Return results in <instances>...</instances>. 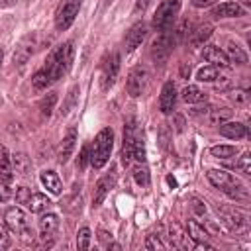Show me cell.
<instances>
[{
	"mask_svg": "<svg viewBox=\"0 0 251 251\" xmlns=\"http://www.w3.org/2000/svg\"><path fill=\"white\" fill-rule=\"evenodd\" d=\"M73 59H75V43L73 41H65L59 47H55L49 57L45 59L43 71L49 75V78L55 82L59 80L63 75L69 73V69L73 67Z\"/></svg>",
	"mask_w": 251,
	"mask_h": 251,
	"instance_id": "6da1fadb",
	"label": "cell"
},
{
	"mask_svg": "<svg viewBox=\"0 0 251 251\" xmlns=\"http://www.w3.org/2000/svg\"><path fill=\"white\" fill-rule=\"evenodd\" d=\"M133 161L145 163V145L139 133L135 120H129L124 127V147H122V163L129 167Z\"/></svg>",
	"mask_w": 251,
	"mask_h": 251,
	"instance_id": "7a4b0ae2",
	"label": "cell"
},
{
	"mask_svg": "<svg viewBox=\"0 0 251 251\" xmlns=\"http://www.w3.org/2000/svg\"><path fill=\"white\" fill-rule=\"evenodd\" d=\"M112 147H114V131L110 127L100 129L98 135L94 137V145L90 151V165L94 169H102L110 159Z\"/></svg>",
	"mask_w": 251,
	"mask_h": 251,
	"instance_id": "3957f363",
	"label": "cell"
},
{
	"mask_svg": "<svg viewBox=\"0 0 251 251\" xmlns=\"http://www.w3.org/2000/svg\"><path fill=\"white\" fill-rule=\"evenodd\" d=\"M6 226L24 241V243H31L33 241V231L29 227V220L25 216V212L22 208H8L4 214Z\"/></svg>",
	"mask_w": 251,
	"mask_h": 251,
	"instance_id": "277c9868",
	"label": "cell"
},
{
	"mask_svg": "<svg viewBox=\"0 0 251 251\" xmlns=\"http://www.w3.org/2000/svg\"><path fill=\"white\" fill-rule=\"evenodd\" d=\"M180 10V0H161L153 16V27L157 31H169Z\"/></svg>",
	"mask_w": 251,
	"mask_h": 251,
	"instance_id": "5b68a950",
	"label": "cell"
},
{
	"mask_svg": "<svg viewBox=\"0 0 251 251\" xmlns=\"http://www.w3.org/2000/svg\"><path fill=\"white\" fill-rule=\"evenodd\" d=\"M218 214L222 216V222L235 233H247L249 231V216L237 208H220Z\"/></svg>",
	"mask_w": 251,
	"mask_h": 251,
	"instance_id": "8992f818",
	"label": "cell"
},
{
	"mask_svg": "<svg viewBox=\"0 0 251 251\" xmlns=\"http://www.w3.org/2000/svg\"><path fill=\"white\" fill-rule=\"evenodd\" d=\"M78 10H80V0H63L57 6V12H55V25H57V29H61V31L69 29L73 25Z\"/></svg>",
	"mask_w": 251,
	"mask_h": 251,
	"instance_id": "52a82bcc",
	"label": "cell"
},
{
	"mask_svg": "<svg viewBox=\"0 0 251 251\" xmlns=\"http://www.w3.org/2000/svg\"><path fill=\"white\" fill-rule=\"evenodd\" d=\"M147 82H149V73H147V69H145V67H135V69H131L129 75H127L126 90H127L129 96L137 98V96H141V94L145 92Z\"/></svg>",
	"mask_w": 251,
	"mask_h": 251,
	"instance_id": "ba28073f",
	"label": "cell"
},
{
	"mask_svg": "<svg viewBox=\"0 0 251 251\" xmlns=\"http://www.w3.org/2000/svg\"><path fill=\"white\" fill-rule=\"evenodd\" d=\"M173 45H175V39H173L167 31H163V33L151 43V59H153L155 63L163 65V63L169 59V55H171V51H173Z\"/></svg>",
	"mask_w": 251,
	"mask_h": 251,
	"instance_id": "9c48e42d",
	"label": "cell"
},
{
	"mask_svg": "<svg viewBox=\"0 0 251 251\" xmlns=\"http://www.w3.org/2000/svg\"><path fill=\"white\" fill-rule=\"evenodd\" d=\"M118 73H120V55L118 53H110L104 63H102V73H100V82H102V88L108 90L116 78H118Z\"/></svg>",
	"mask_w": 251,
	"mask_h": 251,
	"instance_id": "30bf717a",
	"label": "cell"
},
{
	"mask_svg": "<svg viewBox=\"0 0 251 251\" xmlns=\"http://www.w3.org/2000/svg\"><path fill=\"white\" fill-rule=\"evenodd\" d=\"M114 184H116V171L112 169L110 173H106L104 176L98 178V182H96V186H94L92 204H94V206H100V204L104 202V198L108 196V192L114 188Z\"/></svg>",
	"mask_w": 251,
	"mask_h": 251,
	"instance_id": "8fae6325",
	"label": "cell"
},
{
	"mask_svg": "<svg viewBox=\"0 0 251 251\" xmlns=\"http://www.w3.org/2000/svg\"><path fill=\"white\" fill-rule=\"evenodd\" d=\"M176 106V88L171 80H167L161 88V96H159V108L163 114H171Z\"/></svg>",
	"mask_w": 251,
	"mask_h": 251,
	"instance_id": "7c38bea8",
	"label": "cell"
},
{
	"mask_svg": "<svg viewBox=\"0 0 251 251\" xmlns=\"http://www.w3.org/2000/svg\"><path fill=\"white\" fill-rule=\"evenodd\" d=\"M37 49H39V35H37V33L27 35V37L20 43V47H18V51H16V55H14V61L24 63V61H27Z\"/></svg>",
	"mask_w": 251,
	"mask_h": 251,
	"instance_id": "4fadbf2b",
	"label": "cell"
},
{
	"mask_svg": "<svg viewBox=\"0 0 251 251\" xmlns=\"http://www.w3.org/2000/svg\"><path fill=\"white\" fill-rule=\"evenodd\" d=\"M202 57H204L208 63H212L214 67H222V69L231 67V63H229L226 51H222L218 45H206L204 51H202Z\"/></svg>",
	"mask_w": 251,
	"mask_h": 251,
	"instance_id": "5bb4252c",
	"label": "cell"
},
{
	"mask_svg": "<svg viewBox=\"0 0 251 251\" xmlns=\"http://www.w3.org/2000/svg\"><path fill=\"white\" fill-rule=\"evenodd\" d=\"M145 35H147V27L143 22L131 25L127 35H126V51H135L141 45V41L145 39Z\"/></svg>",
	"mask_w": 251,
	"mask_h": 251,
	"instance_id": "9a60e30c",
	"label": "cell"
},
{
	"mask_svg": "<svg viewBox=\"0 0 251 251\" xmlns=\"http://www.w3.org/2000/svg\"><path fill=\"white\" fill-rule=\"evenodd\" d=\"M57 229H59V218L55 214H43L39 220V237L47 241V237L51 239Z\"/></svg>",
	"mask_w": 251,
	"mask_h": 251,
	"instance_id": "2e32d148",
	"label": "cell"
},
{
	"mask_svg": "<svg viewBox=\"0 0 251 251\" xmlns=\"http://www.w3.org/2000/svg\"><path fill=\"white\" fill-rule=\"evenodd\" d=\"M220 133L224 137H229V139H241V137H247V126L245 124H239V122H224L220 126Z\"/></svg>",
	"mask_w": 251,
	"mask_h": 251,
	"instance_id": "e0dca14e",
	"label": "cell"
},
{
	"mask_svg": "<svg viewBox=\"0 0 251 251\" xmlns=\"http://www.w3.org/2000/svg\"><path fill=\"white\" fill-rule=\"evenodd\" d=\"M75 145H76V129L71 127L67 131V135L63 137V141H61V149H59V161L61 163H67L71 159V155L75 151Z\"/></svg>",
	"mask_w": 251,
	"mask_h": 251,
	"instance_id": "ac0fdd59",
	"label": "cell"
},
{
	"mask_svg": "<svg viewBox=\"0 0 251 251\" xmlns=\"http://www.w3.org/2000/svg\"><path fill=\"white\" fill-rule=\"evenodd\" d=\"M233 116V112L229 108H208L204 114V120L210 126H222L224 122H229Z\"/></svg>",
	"mask_w": 251,
	"mask_h": 251,
	"instance_id": "d6986e66",
	"label": "cell"
},
{
	"mask_svg": "<svg viewBox=\"0 0 251 251\" xmlns=\"http://www.w3.org/2000/svg\"><path fill=\"white\" fill-rule=\"evenodd\" d=\"M214 16L216 18H239V16H245V10L237 2H224L214 8Z\"/></svg>",
	"mask_w": 251,
	"mask_h": 251,
	"instance_id": "ffe728a7",
	"label": "cell"
},
{
	"mask_svg": "<svg viewBox=\"0 0 251 251\" xmlns=\"http://www.w3.org/2000/svg\"><path fill=\"white\" fill-rule=\"evenodd\" d=\"M212 31H214V29H212L210 24H202V25H198V27H194V29L190 31V35H188V43H190L192 47H202L204 41L210 39Z\"/></svg>",
	"mask_w": 251,
	"mask_h": 251,
	"instance_id": "44dd1931",
	"label": "cell"
},
{
	"mask_svg": "<svg viewBox=\"0 0 251 251\" xmlns=\"http://www.w3.org/2000/svg\"><path fill=\"white\" fill-rule=\"evenodd\" d=\"M222 192L227 196V198H231V200H235V202H247L249 200V192H247V188L235 178L231 184H227L226 188H222Z\"/></svg>",
	"mask_w": 251,
	"mask_h": 251,
	"instance_id": "7402d4cb",
	"label": "cell"
},
{
	"mask_svg": "<svg viewBox=\"0 0 251 251\" xmlns=\"http://www.w3.org/2000/svg\"><path fill=\"white\" fill-rule=\"evenodd\" d=\"M14 178V169H12V157L4 145H0V180L12 182Z\"/></svg>",
	"mask_w": 251,
	"mask_h": 251,
	"instance_id": "603a6c76",
	"label": "cell"
},
{
	"mask_svg": "<svg viewBox=\"0 0 251 251\" xmlns=\"http://www.w3.org/2000/svg\"><path fill=\"white\" fill-rule=\"evenodd\" d=\"M206 176H208V180L216 186V188H226L227 184H231L233 180H235V176H231L229 173H226V171H222V169H210L208 173H206Z\"/></svg>",
	"mask_w": 251,
	"mask_h": 251,
	"instance_id": "cb8c5ba5",
	"label": "cell"
},
{
	"mask_svg": "<svg viewBox=\"0 0 251 251\" xmlns=\"http://www.w3.org/2000/svg\"><path fill=\"white\" fill-rule=\"evenodd\" d=\"M53 206V202L45 196V194H41V192H35V194H31L29 196V202H27V208L33 212V214H41V212H47L49 208Z\"/></svg>",
	"mask_w": 251,
	"mask_h": 251,
	"instance_id": "d4e9b609",
	"label": "cell"
},
{
	"mask_svg": "<svg viewBox=\"0 0 251 251\" xmlns=\"http://www.w3.org/2000/svg\"><path fill=\"white\" fill-rule=\"evenodd\" d=\"M41 184L51 192V194H61V178L55 171H43L41 173Z\"/></svg>",
	"mask_w": 251,
	"mask_h": 251,
	"instance_id": "484cf974",
	"label": "cell"
},
{
	"mask_svg": "<svg viewBox=\"0 0 251 251\" xmlns=\"http://www.w3.org/2000/svg\"><path fill=\"white\" fill-rule=\"evenodd\" d=\"M12 169H14L18 175L27 176L29 171H31V161H29V157H27L25 153H14V155H12Z\"/></svg>",
	"mask_w": 251,
	"mask_h": 251,
	"instance_id": "4316f807",
	"label": "cell"
},
{
	"mask_svg": "<svg viewBox=\"0 0 251 251\" xmlns=\"http://www.w3.org/2000/svg\"><path fill=\"white\" fill-rule=\"evenodd\" d=\"M226 55H227L229 63H235V65H247V61H249L247 53H245L237 43H233V41L227 43V51H226Z\"/></svg>",
	"mask_w": 251,
	"mask_h": 251,
	"instance_id": "83f0119b",
	"label": "cell"
},
{
	"mask_svg": "<svg viewBox=\"0 0 251 251\" xmlns=\"http://www.w3.org/2000/svg\"><path fill=\"white\" fill-rule=\"evenodd\" d=\"M180 96H182V100H184L186 104H198V102H204V100H206V94H204L198 86H194V84L184 86L182 92H180Z\"/></svg>",
	"mask_w": 251,
	"mask_h": 251,
	"instance_id": "f1b7e54d",
	"label": "cell"
},
{
	"mask_svg": "<svg viewBox=\"0 0 251 251\" xmlns=\"http://www.w3.org/2000/svg\"><path fill=\"white\" fill-rule=\"evenodd\" d=\"M186 237H188V235H184V233L178 229L176 224H173V226L169 227V241H171L173 247H188Z\"/></svg>",
	"mask_w": 251,
	"mask_h": 251,
	"instance_id": "f546056e",
	"label": "cell"
},
{
	"mask_svg": "<svg viewBox=\"0 0 251 251\" xmlns=\"http://www.w3.org/2000/svg\"><path fill=\"white\" fill-rule=\"evenodd\" d=\"M188 235H190V239H192L194 243H202V241H206V237H208L206 229H204L198 222H194V220L188 222Z\"/></svg>",
	"mask_w": 251,
	"mask_h": 251,
	"instance_id": "4dcf8cb0",
	"label": "cell"
},
{
	"mask_svg": "<svg viewBox=\"0 0 251 251\" xmlns=\"http://www.w3.org/2000/svg\"><path fill=\"white\" fill-rule=\"evenodd\" d=\"M196 78H198L200 82H212V80L220 78V71H218V67L208 65V67H202V69L196 73Z\"/></svg>",
	"mask_w": 251,
	"mask_h": 251,
	"instance_id": "1f68e13d",
	"label": "cell"
},
{
	"mask_svg": "<svg viewBox=\"0 0 251 251\" xmlns=\"http://www.w3.org/2000/svg\"><path fill=\"white\" fill-rule=\"evenodd\" d=\"M31 84H33V88H37V90H45L49 84H53V80L49 78V75H47L43 69H39V71L31 76Z\"/></svg>",
	"mask_w": 251,
	"mask_h": 251,
	"instance_id": "d6a6232c",
	"label": "cell"
},
{
	"mask_svg": "<svg viewBox=\"0 0 251 251\" xmlns=\"http://www.w3.org/2000/svg\"><path fill=\"white\" fill-rule=\"evenodd\" d=\"M210 153L216 159H227V157H233L237 153V147H233V145H214L210 149Z\"/></svg>",
	"mask_w": 251,
	"mask_h": 251,
	"instance_id": "836d02e7",
	"label": "cell"
},
{
	"mask_svg": "<svg viewBox=\"0 0 251 251\" xmlns=\"http://www.w3.org/2000/svg\"><path fill=\"white\" fill-rule=\"evenodd\" d=\"M133 178L139 186H147L149 184V169L145 167V163H137V167L133 169Z\"/></svg>",
	"mask_w": 251,
	"mask_h": 251,
	"instance_id": "e575fe53",
	"label": "cell"
},
{
	"mask_svg": "<svg viewBox=\"0 0 251 251\" xmlns=\"http://www.w3.org/2000/svg\"><path fill=\"white\" fill-rule=\"evenodd\" d=\"M55 102H57V94L55 92H49L41 102H39V110L43 116H51L53 108H55Z\"/></svg>",
	"mask_w": 251,
	"mask_h": 251,
	"instance_id": "d590c367",
	"label": "cell"
},
{
	"mask_svg": "<svg viewBox=\"0 0 251 251\" xmlns=\"http://www.w3.org/2000/svg\"><path fill=\"white\" fill-rule=\"evenodd\" d=\"M90 237H92L90 229L88 227H80L78 229V235H76V247L82 249V251H86L90 247Z\"/></svg>",
	"mask_w": 251,
	"mask_h": 251,
	"instance_id": "8d00e7d4",
	"label": "cell"
},
{
	"mask_svg": "<svg viewBox=\"0 0 251 251\" xmlns=\"http://www.w3.org/2000/svg\"><path fill=\"white\" fill-rule=\"evenodd\" d=\"M235 167L243 173V175H251V153H243L241 157H239V161L235 163Z\"/></svg>",
	"mask_w": 251,
	"mask_h": 251,
	"instance_id": "74e56055",
	"label": "cell"
},
{
	"mask_svg": "<svg viewBox=\"0 0 251 251\" xmlns=\"http://www.w3.org/2000/svg\"><path fill=\"white\" fill-rule=\"evenodd\" d=\"M29 196H31V192H29L27 186H18L16 188V202L18 204H27L29 202Z\"/></svg>",
	"mask_w": 251,
	"mask_h": 251,
	"instance_id": "f35d334b",
	"label": "cell"
},
{
	"mask_svg": "<svg viewBox=\"0 0 251 251\" xmlns=\"http://www.w3.org/2000/svg\"><path fill=\"white\" fill-rule=\"evenodd\" d=\"M76 96H78V86H73L71 90H69V96H67V102H65V106H63V112L67 114L73 106H75V102H76Z\"/></svg>",
	"mask_w": 251,
	"mask_h": 251,
	"instance_id": "ab89813d",
	"label": "cell"
},
{
	"mask_svg": "<svg viewBox=\"0 0 251 251\" xmlns=\"http://www.w3.org/2000/svg\"><path fill=\"white\" fill-rule=\"evenodd\" d=\"M14 196V190L10 188V182L0 180V202H8Z\"/></svg>",
	"mask_w": 251,
	"mask_h": 251,
	"instance_id": "60d3db41",
	"label": "cell"
},
{
	"mask_svg": "<svg viewBox=\"0 0 251 251\" xmlns=\"http://www.w3.org/2000/svg\"><path fill=\"white\" fill-rule=\"evenodd\" d=\"M231 100H233L235 104H245V102L249 100V94H247V90H235V92L231 94Z\"/></svg>",
	"mask_w": 251,
	"mask_h": 251,
	"instance_id": "b9f144b4",
	"label": "cell"
},
{
	"mask_svg": "<svg viewBox=\"0 0 251 251\" xmlns=\"http://www.w3.org/2000/svg\"><path fill=\"white\" fill-rule=\"evenodd\" d=\"M145 247L147 249H163V243L159 241V237L157 235H147V241H145Z\"/></svg>",
	"mask_w": 251,
	"mask_h": 251,
	"instance_id": "7bdbcfd3",
	"label": "cell"
},
{
	"mask_svg": "<svg viewBox=\"0 0 251 251\" xmlns=\"http://www.w3.org/2000/svg\"><path fill=\"white\" fill-rule=\"evenodd\" d=\"M88 161H90V153H88V147L84 145V147L80 149V155H78V161H76V165L82 169V167H84Z\"/></svg>",
	"mask_w": 251,
	"mask_h": 251,
	"instance_id": "ee69618b",
	"label": "cell"
},
{
	"mask_svg": "<svg viewBox=\"0 0 251 251\" xmlns=\"http://www.w3.org/2000/svg\"><path fill=\"white\" fill-rule=\"evenodd\" d=\"M190 202H192V210L196 212V216L206 214V206H204V202H202V200H198V198H190Z\"/></svg>",
	"mask_w": 251,
	"mask_h": 251,
	"instance_id": "f6af8a7d",
	"label": "cell"
},
{
	"mask_svg": "<svg viewBox=\"0 0 251 251\" xmlns=\"http://www.w3.org/2000/svg\"><path fill=\"white\" fill-rule=\"evenodd\" d=\"M151 2H153V0H137L135 6H133V14H143V12L149 8Z\"/></svg>",
	"mask_w": 251,
	"mask_h": 251,
	"instance_id": "bcb514c9",
	"label": "cell"
},
{
	"mask_svg": "<svg viewBox=\"0 0 251 251\" xmlns=\"http://www.w3.org/2000/svg\"><path fill=\"white\" fill-rule=\"evenodd\" d=\"M8 245H10V239L6 235V229L0 226V247H8Z\"/></svg>",
	"mask_w": 251,
	"mask_h": 251,
	"instance_id": "7dc6e473",
	"label": "cell"
},
{
	"mask_svg": "<svg viewBox=\"0 0 251 251\" xmlns=\"http://www.w3.org/2000/svg\"><path fill=\"white\" fill-rule=\"evenodd\" d=\"M98 237H100V241H102L104 245H110V243H108V239H112V233H108V231H104V229H100V233H98Z\"/></svg>",
	"mask_w": 251,
	"mask_h": 251,
	"instance_id": "c3c4849f",
	"label": "cell"
},
{
	"mask_svg": "<svg viewBox=\"0 0 251 251\" xmlns=\"http://www.w3.org/2000/svg\"><path fill=\"white\" fill-rule=\"evenodd\" d=\"M180 76L182 78H188L190 76V65H186V63L180 65Z\"/></svg>",
	"mask_w": 251,
	"mask_h": 251,
	"instance_id": "681fc988",
	"label": "cell"
},
{
	"mask_svg": "<svg viewBox=\"0 0 251 251\" xmlns=\"http://www.w3.org/2000/svg\"><path fill=\"white\" fill-rule=\"evenodd\" d=\"M212 0H192V6H196V8H204V6H208Z\"/></svg>",
	"mask_w": 251,
	"mask_h": 251,
	"instance_id": "f907efd6",
	"label": "cell"
},
{
	"mask_svg": "<svg viewBox=\"0 0 251 251\" xmlns=\"http://www.w3.org/2000/svg\"><path fill=\"white\" fill-rule=\"evenodd\" d=\"M175 127H176V131H182V118L180 116H176V126Z\"/></svg>",
	"mask_w": 251,
	"mask_h": 251,
	"instance_id": "816d5d0a",
	"label": "cell"
},
{
	"mask_svg": "<svg viewBox=\"0 0 251 251\" xmlns=\"http://www.w3.org/2000/svg\"><path fill=\"white\" fill-rule=\"evenodd\" d=\"M16 0H0V6H4V8H8V6H12Z\"/></svg>",
	"mask_w": 251,
	"mask_h": 251,
	"instance_id": "f5cc1de1",
	"label": "cell"
},
{
	"mask_svg": "<svg viewBox=\"0 0 251 251\" xmlns=\"http://www.w3.org/2000/svg\"><path fill=\"white\" fill-rule=\"evenodd\" d=\"M167 182H169V184H171V186H176V180H175V178H173V176H171V175H169V176H167Z\"/></svg>",
	"mask_w": 251,
	"mask_h": 251,
	"instance_id": "db71d44e",
	"label": "cell"
},
{
	"mask_svg": "<svg viewBox=\"0 0 251 251\" xmlns=\"http://www.w3.org/2000/svg\"><path fill=\"white\" fill-rule=\"evenodd\" d=\"M235 2H237V4H243V6H247V8L251 6V0H235Z\"/></svg>",
	"mask_w": 251,
	"mask_h": 251,
	"instance_id": "11a10c76",
	"label": "cell"
},
{
	"mask_svg": "<svg viewBox=\"0 0 251 251\" xmlns=\"http://www.w3.org/2000/svg\"><path fill=\"white\" fill-rule=\"evenodd\" d=\"M2 57H4V53H2V49H0V67H2Z\"/></svg>",
	"mask_w": 251,
	"mask_h": 251,
	"instance_id": "9f6ffc18",
	"label": "cell"
},
{
	"mask_svg": "<svg viewBox=\"0 0 251 251\" xmlns=\"http://www.w3.org/2000/svg\"><path fill=\"white\" fill-rule=\"evenodd\" d=\"M104 2H108V4H110V2H112V0H104Z\"/></svg>",
	"mask_w": 251,
	"mask_h": 251,
	"instance_id": "6f0895ef",
	"label": "cell"
}]
</instances>
